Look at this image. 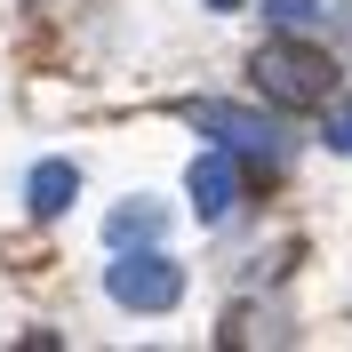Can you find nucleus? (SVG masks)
Instances as JSON below:
<instances>
[{
    "label": "nucleus",
    "mask_w": 352,
    "mask_h": 352,
    "mask_svg": "<svg viewBox=\"0 0 352 352\" xmlns=\"http://www.w3.org/2000/svg\"><path fill=\"white\" fill-rule=\"evenodd\" d=\"M104 296L120 312H168L176 296H184V264L160 256L153 241H144V248H120V256L104 264Z\"/></svg>",
    "instance_id": "nucleus-2"
},
{
    "label": "nucleus",
    "mask_w": 352,
    "mask_h": 352,
    "mask_svg": "<svg viewBox=\"0 0 352 352\" xmlns=\"http://www.w3.org/2000/svg\"><path fill=\"white\" fill-rule=\"evenodd\" d=\"M184 192H192V217L200 224H224L232 208H241V160L232 153H200L192 176H184Z\"/></svg>",
    "instance_id": "nucleus-4"
},
{
    "label": "nucleus",
    "mask_w": 352,
    "mask_h": 352,
    "mask_svg": "<svg viewBox=\"0 0 352 352\" xmlns=\"http://www.w3.org/2000/svg\"><path fill=\"white\" fill-rule=\"evenodd\" d=\"M160 224H168V217H160L153 200H129V208H112V217H104V241H112V248H144V241H160Z\"/></svg>",
    "instance_id": "nucleus-6"
},
{
    "label": "nucleus",
    "mask_w": 352,
    "mask_h": 352,
    "mask_svg": "<svg viewBox=\"0 0 352 352\" xmlns=\"http://www.w3.org/2000/svg\"><path fill=\"white\" fill-rule=\"evenodd\" d=\"M192 120H200L208 136H224V153L256 160V168H280V129H272V120H256V112H232V104H200Z\"/></svg>",
    "instance_id": "nucleus-3"
},
{
    "label": "nucleus",
    "mask_w": 352,
    "mask_h": 352,
    "mask_svg": "<svg viewBox=\"0 0 352 352\" xmlns=\"http://www.w3.org/2000/svg\"><path fill=\"white\" fill-rule=\"evenodd\" d=\"M264 16L280 32H320V0H264Z\"/></svg>",
    "instance_id": "nucleus-7"
},
{
    "label": "nucleus",
    "mask_w": 352,
    "mask_h": 352,
    "mask_svg": "<svg viewBox=\"0 0 352 352\" xmlns=\"http://www.w3.org/2000/svg\"><path fill=\"white\" fill-rule=\"evenodd\" d=\"M24 200H32V217H65L72 200H80V168H72V160H32Z\"/></svg>",
    "instance_id": "nucleus-5"
},
{
    "label": "nucleus",
    "mask_w": 352,
    "mask_h": 352,
    "mask_svg": "<svg viewBox=\"0 0 352 352\" xmlns=\"http://www.w3.org/2000/svg\"><path fill=\"white\" fill-rule=\"evenodd\" d=\"M208 8H241V0H208Z\"/></svg>",
    "instance_id": "nucleus-9"
},
{
    "label": "nucleus",
    "mask_w": 352,
    "mask_h": 352,
    "mask_svg": "<svg viewBox=\"0 0 352 352\" xmlns=\"http://www.w3.org/2000/svg\"><path fill=\"white\" fill-rule=\"evenodd\" d=\"M248 80H256V96H272L280 112H320L336 88H344V72H336V56L312 41V32H280V41L256 48Z\"/></svg>",
    "instance_id": "nucleus-1"
},
{
    "label": "nucleus",
    "mask_w": 352,
    "mask_h": 352,
    "mask_svg": "<svg viewBox=\"0 0 352 352\" xmlns=\"http://www.w3.org/2000/svg\"><path fill=\"white\" fill-rule=\"evenodd\" d=\"M329 144H336V153H352V112H336V120H329Z\"/></svg>",
    "instance_id": "nucleus-8"
}]
</instances>
